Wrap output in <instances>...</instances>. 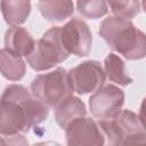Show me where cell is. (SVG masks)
Returning <instances> with one entry per match:
<instances>
[{"label": "cell", "mask_w": 146, "mask_h": 146, "mask_svg": "<svg viewBox=\"0 0 146 146\" xmlns=\"http://www.w3.org/2000/svg\"><path fill=\"white\" fill-rule=\"evenodd\" d=\"M54 116L57 124L65 130L72 121L82 116H87V108L84 103L79 97L71 95L65 98L57 107H55Z\"/></svg>", "instance_id": "cell-11"}, {"label": "cell", "mask_w": 146, "mask_h": 146, "mask_svg": "<svg viewBox=\"0 0 146 146\" xmlns=\"http://www.w3.org/2000/svg\"><path fill=\"white\" fill-rule=\"evenodd\" d=\"M141 6H143V9H144V11L146 13V1H143V2H141Z\"/></svg>", "instance_id": "cell-22"}, {"label": "cell", "mask_w": 146, "mask_h": 146, "mask_svg": "<svg viewBox=\"0 0 146 146\" xmlns=\"http://www.w3.org/2000/svg\"><path fill=\"white\" fill-rule=\"evenodd\" d=\"M107 5L111 7L114 16L124 18L130 21L135 16H137L140 11V2L139 1H108Z\"/></svg>", "instance_id": "cell-17"}, {"label": "cell", "mask_w": 146, "mask_h": 146, "mask_svg": "<svg viewBox=\"0 0 146 146\" xmlns=\"http://www.w3.org/2000/svg\"><path fill=\"white\" fill-rule=\"evenodd\" d=\"M60 39L68 54L86 57L92 47V34L88 24L81 18L73 17L60 27Z\"/></svg>", "instance_id": "cell-7"}, {"label": "cell", "mask_w": 146, "mask_h": 146, "mask_svg": "<svg viewBox=\"0 0 146 146\" xmlns=\"http://www.w3.org/2000/svg\"><path fill=\"white\" fill-rule=\"evenodd\" d=\"M138 117H139V122H140L143 129L146 131V97H145V98L143 99V102H141Z\"/></svg>", "instance_id": "cell-19"}, {"label": "cell", "mask_w": 146, "mask_h": 146, "mask_svg": "<svg viewBox=\"0 0 146 146\" xmlns=\"http://www.w3.org/2000/svg\"><path fill=\"white\" fill-rule=\"evenodd\" d=\"M76 9L83 17L97 19L107 14L108 5L103 0H83L76 2Z\"/></svg>", "instance_id": "cell-16"}, {"label": "cell", "mask_w": 146, "mask_h": 146, "mask_svg": "<svg viewBox=\"0 0 146 146\" xmlns=\"http://www.w3.org/2000/svg\"><path fill=\"white\" fill-rule=\"evenodd\" d=\"M33 146H63L58 143H54V141H41V143H36Z\"/></svg>", "instance_id": "cell-20"}, {"label": "cell", "mask_w": 146, "mask_h": 146, "mask_svg": "<svg viewBox=\"0 0 146 146\" xmlns=\"http://www.w3.org/2000/svg\"><path fill=\"white\" fill-rule=\"evenodd\" d=\"M67 146H105L106 139L98 122L89 116L72 121L65 129Z\"/></svg>", "instance_id": "cell-9"}, {"label": "cell", "mask_w": 146, "mask_h": 146, "mask_svg": "<svg viewBox=\"0 0 146 146\" xmlns=\"http://www.w3.org/2000/svg\"><path fill=\"white\" fill-rule=\"evenodd\" d=\"M0 67L2 75L10 81H19L25 75V63L22 57L10 52L6 48L0 51Z\"/></svg>", "instance_id": "cell-14"}, {"label": "cell", "mask_w": 146, "mask_h": 146, "mask_svg": "<svg viewBox=\"0 0 146 146\" xmlns=\"http://www.w3.org/2000/svg\"><path fill=\"white\" fill-rule=\"evenodd\" d=\"M1 146H29V141L22 133L10 136L1 135Z\"/></svg>", "instance_id": "cell-18"}, {"label": "cell", "mask_w": 146, "mask_h": 146, "mask_svg": "<svg viewBox=\"0 0 146 146\" xmlns=\"http://www.w3.org/2000/svg\"><path fill=\"white\" fill-rule=\"evenodd\" d=\"M49 107L35 98L22 84H9L1 97L0 133L5 136L25 133L46 121Z\"/></svg>", "instance_id": "cell-1"}, {"label": "cell", "mask_w": 146, "mask_h": 146, "mask_svg": "<svg viewBox=\"0 0 146 146\" xmlns=\"http://www.w3.org/2000/svg\"><path fill=\"white\" fill-rule=\"evenodd\" d=\"M42 17L51 23L63 22L74 13V3L63 0H42L38 2Z\"/></svg>", "instance_id": "cell-12"}, {"label": "cell", "mask_w": 146, "mask_h": 146, "mask_svg": "<svg viewBox=\"0 0 146 146\" xmlns=\"http://www.w3.org/2000/svg\"><path fill=\"white\" fill-rule=\"evenodd\" d=\"M98 34L112 50L128 60L146 57V33L137 29L131 21L108 16L100 23Z\"/></svg>", "instance_id": "cell-2"}, {"label": "cell", "mask_w": 146, "mask_h": 146, "mask_svg": "<svg viewBox=\"0 0 146 146\" xmlns=\"http://www.w3.org/2000/svg\"><path fill=\"white\" fill-rule=\"evenodd\" d=\"M136 146H146V137H144V138H143Z\"/></svg>", "instance_id": "cell-21"}, {"label": "cell", "mask_w": 146, "mask_h": 146, "mask_svg": "<svg viewBox=\"0 0 146 146\" xmlns=\"http://www.w3.org/2000/svg\"><path fill=\"white\" fill-rule=\"evenodd\" d=\"M60 39V27L54 26L46 31L36 42L34 51L26 58L31 68L36 72L47 71L63 63L68 57Z\"/></svg>", "instance_id": "cell-5"}, {"label": "cell", "mask_w": 146, "mask_h": 146, "mask_svg": "<svg viewBox=\"0 0 146 146\" xmlns=\"http://www.w3.org/2000/svg\"><path fill=\"white\" fill-rule=\"evenodd\" d=\"M1 11L5 22L10 26H18L26 22L31 13V2L26 0L1 1Z\"/></svg>", "instance_id": "cell-13"}, {"label": "cell", "mask_w": 146, "mask_h": 146, "mask_svg": "<svg viewBox=\"0 0 146 146\" xmlns=\"http://www.w3.org/2000/svg\"><path fill=\"white\" fill-rule=\"evenodd\" d=\"M104 71L110 81L120 86H128L133 82L132 78L125 70L124 62L115 54L110 52L104 59Z\"/></svg>", "instance_id": "cell-15"}, {"label": "cell", "mask_w": 146, "mask_h": 146, "mask_svg": "<svg viewBox=\"0 0 146 146\" xmlns=\"http://www.w3.org/2000/svg\"><path fill=\"white\" fill-rule=\"evenodd\" d=\"M36 42L30 32L21 26H10L5 34V48L19 57H29L35 49Z\"/></svg>", "instance_id": "cell-10"}, {"label": "cell", "mask_w": 146, "mask_h": 146, "mask_svg": "<svg viewBox=\"0 0 146 146\" xmlns=\"http://www.w3.org/2000/svg\"><path fill=\"white\" fill-rule=\"evenodd\" d=\"M98 125L105 136V146H136L146 137L139 117L131 110H122L114 117L98 120Z\"/></svg>", "instance_id": "cell-3"}, {"label": "cell", "mask_w": 146, "mask_h": 146, "mask_svg": "<svg viewBox=\"0 0 146 146\" xmlns=\"http://www.w3.org/2000/svg\"><path fill=\"white\" fill-rule=\"evenodd\" d=\"M70 80L74 92L87 95L96 92L104 86L106 73L97 60H86L68 71Z\"/></svg>", "instance_id": "cell-8"}, {"label": "cell", "mask_w": 146, "mask_h": 146, "mask_svg": "<svg viewBox=\"0 0 146 146\" xmlns=\"http://www.w3.org/2000/svg\"><path fill=\"white\" fill-rule=\"evenodd\" d=\"M124 105V92L114 84H104L89 98V111L97 120L116 116Z\"/></svg>", "instance_id": "cell-6"}, {"label": "cell", "mask_w": 146, "mask_h": 146, "mask_svg": "<svg viewBox=\"0 0 146 146\" xmlns=\"http://www.w3.org/2000/svg\"><path fill=\"white\" fill-rule=\"evenodd\" d=\"M31 92L48 107H57L74 90L68 71L58 67L49 73L38 74L31 82Z\"/></svg>", "instance_id": "cell-4"}]
</instances>
